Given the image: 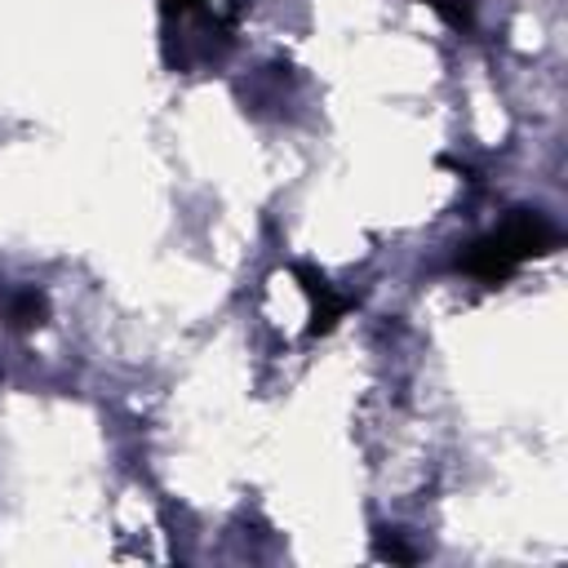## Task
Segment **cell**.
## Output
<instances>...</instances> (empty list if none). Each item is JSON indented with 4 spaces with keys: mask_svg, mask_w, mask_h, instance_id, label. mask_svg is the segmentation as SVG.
<instances>
[{
    "mask_svg": "<svg viewBox=\"0 0 568 568\" xmlns=\"http://www.w3.org/2000/svg\"><path fill=\"white\" fill-rule=\"evenodd\" d=\"M555 231L541 222V217H515L506 222L497 235H488L484 244H475V253L466 257V271L493 280V275H506L510 266H519L524 257H532L541 244H550Z\"/></svg>",
    "mask_w": 568,
    "mask_h": 568,
    "instance_id": "6da1fadb",
    "label": "cell"
},
{
    "mask_svg": "<svg viewBox=\"0 0 568 568\" xmlns=\"http://www.w3.org/2000/svg\"><path fill=\"white\" fill-rule=\"evenodd\" d=\"M40 315H44V297L31 293V288L18 293L13 306H9V320H13V324H40Z\"/></svg>",
    "mask_w": 568,
    "mask_h": 568,
    "instance_id": "7a4b0ae2",
    "label": "cell"
},
{
    "mask_svg": "<svg viewBox=\"0 0 568 568\" xmlns=\"http://www.w3.org/2000/svg\"><path fill=\"white\" fill-rule=\"evenodd\" d=\"M430 4H448V0H430Z\"/></svg>",
    "mask_w": 568,
    "mask_h": 568,
    "instance_id": "3957f363",
    "label": "cell"
}]
</instances>
